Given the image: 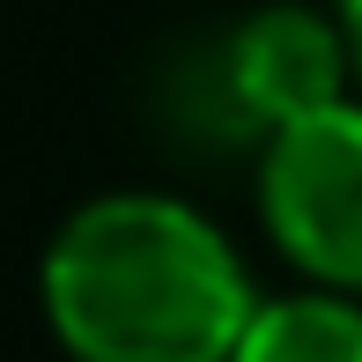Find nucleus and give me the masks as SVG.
Wrapping results in <instances>:
<instances>
[{
  "instance_id": "nucleus-5",
  "label": "nucleus",
  "mask_w": 362,
  "mask_h": 362,
  "mask_svg": "<svg viewBox=\"0 0 362 362\" xmlns=\"http://www.w3.org/2000/svg\"><path fill=\"white\" fill-rule=\"evenodd\" d=\"M340 30H348V52H355V89H362V0H333Z\"/></svg>"
},
{
  "instance_id": "nucleus-2",
  "label": "nucleus",
  "mask_w": 362,
  "mask_h": 362,
  "mask_svg": "<svg viewBox=\"0 0 362 362\" xmlns=\"http://www.w3.org/2000/svg\"><path fill=\"white\" fill-rule=\"evenodd\" d=\"M252 207L296 281L362 296V96L259 141Z\"/></svg>"
},
{
  "instance_id": "nucleus-1",
  "label": "nucleus",
  "mask_w": 362,
  "mask_h": 362,
  "mask_svg": "<svg viewBox=\"0 0 362 362\" xmlns=\"http://www.w3.org/2000/svg\"><path fill=\"white\" fill-rule=\"evenodd\" d=\"M37 310L67 362H229L259 281L200 200L111 185L45 237Z\"/></svg>"
},
{
  "instance_id": "nucleus-3",
  "label": "nucleus",
  "mask_w": 362,
  "mask_h": 362,
  "mask_svg": "<svg viewBox=\"0 0 362 362\" xmlns=\"http://www.w3.org/2000/svg\"><path fill=\"white\" fill-rule=\"evenodd\" d=\"M215 89H222V111L237 119V134H252V141L362 96L340 8L333 0H267V8H252L215 52Z\"/></svg>"
},
{
  "instance_id": "nucleus-4",
  "label": "nucleus",
  "mask_w": 362,
  "mask_h": 362,
  "mask_svg": "<svg viewBox=\"0 0 362 362\" xmlns=\"http://www.w3.org/2000/svg\"><path fill=\"white\" fill-rule=\"evenodd\" d=\"M229 362H362V296L310 288V281L259 296Z\"/></svg>"
}]
</instances>
